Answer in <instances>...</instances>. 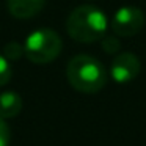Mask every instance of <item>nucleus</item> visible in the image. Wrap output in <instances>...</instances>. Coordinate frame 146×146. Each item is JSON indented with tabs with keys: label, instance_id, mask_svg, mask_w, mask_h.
Segmentation results:
<instances>
[{
	"label": "nucleus",
	"instance_id": "nucleus-1",
	"mask_svg": "<svg viewBox=\"0 0 146 146\" xmlns=\"http://www.w3.org/2000/svg\"><path fill=\"white\" fill-rule=\"evenodd\" d=\"M108 19L94 5H82L71 11L66 19V32L79 42L101 41L107 35Z\"/></svg>",
	"mask_w": 146,
	"mask_h": 146
},
{
	"label": "nucleus",
	"instance_id": "nucleus-2",
	"mask_svg": "<svg viewBox=\"0 0 146 146\" xmlns=\"http://www.w3.org/2000/svg\"><path fill=\"white\" fill-rule=\"evenodd\" d=\"M66 77L74 90L85 94L101 91L107 83V71L104 64L90 55H76L66 68Z\"/></svg>",
	"mask_w": 146,
	"mask_h": 146
},
{
	"label": "nucleus",
	"instance_id": "nucleus-3",
	"mask_svg": "<svg viewBox=\"0 0 146 146\" xmlns=\"http://www.w3.org/2000/svg\"><path fill=\"white\" fill-rule=\"evenodd\" d=\"M63 42L57 32L39 29L30 33L24 42V55L35 64H46L60 55Z\"/></svg>",
	"mask_w": 146,
	"mask_h": 146
},
{
	"label": "nucleus",
	"instance_id": "nucleus-4",
	"mask_svg": "<svg viewBox=\"0 0 146 146\" xmlns=\"http://www.w3.org/2000/svg\"><path fill=\"white\" fill-rule=\"evenodd\" d=\"M145 13L137 7H123L113 14L111 30L116 36H133L145 27Z\"/></svg>",
	"mask_w": 146,
	"mask_h": 146
},
{
	"label": "nucleus",
	"instance_id": "nucleus-5",
	"mask_svg": "<svg viewBox=\"0 0 146 146\" xmlns=\"http://www.w3.org/2000/svg\"><path fill=\"white\" fill-rule=\"evenodd\" d=\"M141 69L138 57L132 52H123L113 58L110 64V77L116 83H129L137 79Z\"/></svg>",
	"mask_w": 146,
	"mask_h": 146
},
{
	"label": "nucleus",
	"instance_id": "nucleus-6",
	"mask_svg": "<svg viewBox=\"0 0 146 146\" xmlns=\"http://www.w3.org/2000/svg\"><path fill=\"white\" fill-rule=\"evenodd\" d=\"M8 11L17 19H30L42 10L46 0H8Z\"/></svg>",
	"mask_w": 146,
	"mask_h": 146
},
{
	"label": "nucleus",
	"instance_id": "nucleus-7",
	"mask_svg": "<svg viewBox=\"0 0 146 146\" xmlns=\"http://www.w3.org/2000/svg\"><path fill=\"white\" fill-rule=\"evenodd\" d=\"M22 110V98L16 91H5L0 94V116L3 119L14 118Z\"/></svg>",
	"mask_w": 146,
	"mask_h": 146
},
{
	"label": "nucleus",
	"instance_id": "nucleus-8",
	"mask_svg": "<svg viewBox=\"0 0 146 146\" xmlns=\"http://www.w3.org/2000/svg\"><path fill=\"white\" fill-rule=\"evenodd\" d=\"M11 76H13V69L10 66V61L5 55H0V86L7 85L11 80Z\"/></svg>",
	"mask_w": 146,
	"mask_h": 146
},
{
	"label": "nucleus",
	"instance_id": "nucleus-9",
	"mask_svg": "<svg viewBox=\"0 0 146 146\" xmlns=\"http://www.w3.org/2000/svg\"><path fill=\"white\" fill-rule=\"evenodd\" d=\"M3 55L8 60H17L24 55V46L17 44V42H8L3 49Z\"/></svg>",
	"mask_w": 146,
	"mask_h": 146
},
{
	"label": "nucleus",
	"instance_id": "nucleus-10",
	"mask_svg": "<svg viewBox=\"0 0 146 146\" xmlns=\"http://www.w3.org/2000/svg\"><path fill=\"white\" fill-rule=\"evenodd\" d=\"M101 41H102V49H104L107 54H116L121 49L119 41H118L115 36H104Z\"/></svg>",
	"mask_w": 146,
	"mask_h": 146
},
{
	"label": "nucleus",
	"instance_id": "nucleus-11",
	"mask_svg": "<svg viewBox=\"0 0 146 146\" xmlns=\"http://www.w3.org/2000/svg\"><path fill=\"white\" fill-rule=\"evenodd\" d=\"M11 141V130L7 121L0 116V146H10Z\"/></svg>",
	"mask_w": 146,
	"mask_h": 146
}]
</instances>
